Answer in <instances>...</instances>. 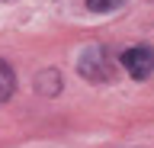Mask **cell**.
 Returning a JSON list of instances; mask_svg holds the SVG:
<instances>
[{
	"label": "cell",
	"mask_w": 154,
	"mask_h": 148,
	"mask_svg": "<svg viewBox=\"0 0 154 148\" xmlns=\"http://www.w3.org/2000/svg\"><path fill=\"white\" fill-rule=\"evenodd\" d=\"M77 68H80V74H84V77L96 80V84H106V80L112 77V58L106 55L103 45H93V49H87Z\"/></svg>",
	"instance_id": "6da1fadb"
},
{
	"label": "cell",
	"mask_w": 154,
	"mask_h": 148,
	"mask_svg": "<svg viewBox=\"0 0 154 148\" xmlns=\"http://www.w3.org/2000/svg\"><path fill=\"white\" fill-rule=\"evenodd\" d=\"M119 61H122V68L132 74L135 80H144L154 74V49H148V45H132V49H125L122 55H119Z\"/></svg>",
	"instance_id": "7a4b0ae2"
},
{
	"label": "cell",
	"mask_w": 154,
	"mask_h": 148,
	"mask_svg": "<svg viewBox=\"0 0 154 148\" xmlns=\"http://www.w3.org/2000/svg\"><path fill=\"white\" fill-rule=\"evenodd\" d=\"M13 90H16V74H13V68L7 61L0 58V103L13 97Z\"/></svg>",
	"instance_id": "3957f363"
},
{
	"label": "cell",
	"mask_w": 154,
	"mask_h": 148,
	"mask_svg": "<svg viewBox=\"0 0 154 148\" xmlns=\"http://www.w3.org/2000/svg\"><path fill=\"white\" fill-rule=\"evenodd\" d=\"M125 0H87V7L96 13H106V10H116V7H122Z\"/></svg>",
	"instance_id": "277c9868"
}]
</instances>
